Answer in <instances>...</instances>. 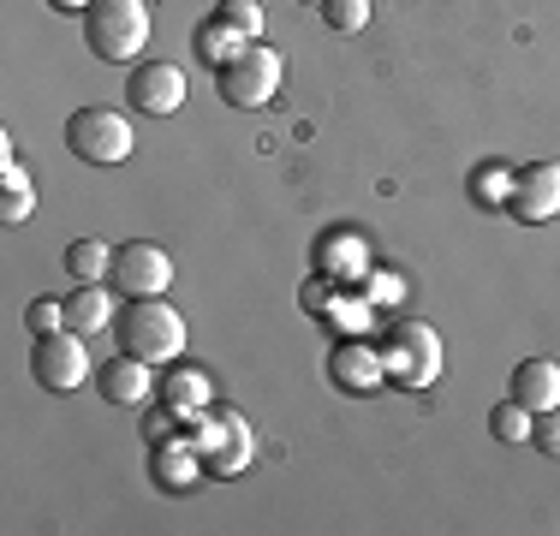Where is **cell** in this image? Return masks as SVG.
<instances>
[{
    "label": "cell",
    "instance_id": "cell-6",
    "mask_svg": "<svg viewBox=\"0 0 560 536\" xmlns=\"http://www.w3.org/2000/svg\"><path fill=\"white\" fill-rule=\"evenodd\" d=\"M31 375L48 387V394H72V387H84L90 375V346L78 340L72 328H60V334H36V346H31Z\"/></svg>",
    "mask_w": 560,
    "mask_h": 536
},
{
    "label": "cell",
    "instance_id": "cell-21",
    "mask_svg": "<svg viewBox=\"0 0 560 536\" xmlns=\"http://www.w3.org/2000/svg\"><path fill=\"white\" fill-rule=\"evenodd\" d=\"M323 19H328V31L358 36L370 24V0H323Z\"/></svg>",
    "mask_w": 560,
    "mask_h": 536
},
{
    "label": "cell",
    "instance_id": "cell-20",
    "mask_svg": "<svg viewBox=\"0 0 560 536\" xmlns=\"http://www.w3.org/2000/svg\"><path fill=\"white\" fill-rule=\"evenodd\" d=\"M162 394H167L173 411H191V406H203V399H209V375L203 370H173Z\"/></svg>",
    "mask_w": 560,
    "mask_h": 536
},
{
    "label": "cell",
    "instance_id": "cell-11",
    "mask_svg": "<svg viewBox=\"0 0 560 536\" xmlns=\"http://www.w3.org/2000/svg\"><path fill=\"white\" fill-rule=\"evenodd\" d=\"M155 364H143V358H131V352H119L108 358V364L96 370V394L108 399V406H143V399L155 394Z\"/></svg>",
    "mask_w": 560,
    "mask_h": 536
},
{
    "label": "cell",
    "instance_id": "cell-24",
    "mask_svg": "<svg viewBox=\"0 0 560 536\" xmlns=\"http://www.w3.org/2000/svg\"><path fill=\"white\" fill-rule=\"evenodd\" d=\"M316 263H328V268H358V238H352V233L328 238V250H316Z\"/></svg>",
    "mask_w": 560,
    "mask_h": 536
},
{
    "label": "cell",
    "instance_id": "cell-16",
    "mask_svg": "<svg viewBox=\"0 0 560 536\" xmlns=\"http://www.w3.org/2000/svg\"><path fill=\"white\" fill-rule=\"evenodd\" d=\"M108 268H114V250L102 238H72V250H66V275L72 280H108Z\"/></svg>",
    "mask_w": 560,
    "mask_h": 536
},
{
    "label": "cell",
    "instance_id": "cell-27",
    "mask_svg": "<svg viewBox=\"0 0 560 536\" xmlns=\"http://www.w3.org/2000/svg\"><path fill=\"white\" fill-rule=\"evenodd\" d=\"M299 7H316V12H323V0H299Z\"/></svg>",
    "mask_w": 560,
    "mask_h": 536
},
{
    "label": "cell",
    "instance_id": "cell-5",
    "mask_svg": "<svg viewBox=\"0 0 560 536\" xmlns=\"http://www.w3.org/2000/svg\"><path fill=\"white\" fill-rule=\"evenodd\" d=\"M131 126L126 114H114V107H78L72 119H66V150L78 161H96V167H114V161L131 155Z\"/></svg>",
    "mask_w": 560,
    "mask_h": 536
},
{
    "label": "cell",
    "instance_id": "cell-7",
    "mask_svg": "<svg viewBox=\"0 0 560 536\" xmlns=\"http://www.w3.org/2000/svg\"><path fill=\"white\" fill-rule=\"evenodd\" d=\"M108 287H119L126 299H162V292L173 287V257H167L162 245H143V238H131V245L114 250Z\"/></svg>",
    "mask_w": 560,
    "mask_h": 536
},
{
    "label": "cell",
    "instance_id": "cell-17",
    "mask_svg": "<svg viewBox=\"0 0 560 536\" xmlns=\"http://www.w3.org/2000/svg\"><path fill=\"white\" fill-rule=\"evenodd\" d=\"M191 48H197V54H203V60H209V66H226V60H233V54H238V48H245V36H233V31H226V24L215 19V12H209V19H203V24H197V36H191Z\"/></svg>",
    "mask_w": 560,
    "mask_h": 536
},
{
    "label": "cell",
    "instance_id": "cell-2",
    "mask_svg": "<svg viewBox=\"0 0 560 536\" xmlns=\"http://www.w3.org/2000/svg\"><path fill=\"white\" fill-rule=\"evenodd\" d=\"M84 43L96 60L131 66L150 48V0H96L84 12Z\"/></svg>",
    "mask_w": 560,
    "mask_h": 536
},
{
    "label": "cell",
    "instance_id": "cell-18",
    "mask_svg": "<svg viewBox=\"0 0 560 536\" xmlns=\"http://www.w3.org/2000/svg\"><path fill=\"white\" fill-rule=\"evenodd\" d=\"M530 423H537V411H525L513 394H506L501 406L489 411V435H495V441H506V447H513V441H530Z\"/></svg>",
    "mask_w": 560,
    "mask_h": 536
},
{
    "label": "cell",
    "instance_id": "cell-13",
    "mask_svg": "<svg viewBox=\"0 0 560 536\" xmlns=\"http://www.w3.org/2000/svg\"><path fill=\"white\" fill-rule=\"evenodd\" d=\"M66 328L72 334H102L114 328V299H108V280H78V292L66 299Z\"/></svg>",
    "mask_w": 560,
    "mask_h": 536
},
{
    "label": "cell",
    "instance_id": "cell-23",
    "mask_svg": "<svg viewBox=\"0 0 560 536\" xmlns=\"http://www.w3.org/2000/svg\"><path fill=\"white\" fill-rule=\"evenodd\" d=\"M530 441H537L549 459H560V406H555V411H537V423H530Z\"/></svg>",
    "mask_w": 560,
    "mask_h": 536
},
{
    "label": "cell",
    "instance_id": "cell-1",
    "mask_svg": "<svg viewBox=\"0 0 560 536\" xmlns=\"http://www.w3.org/2000/svg\"><path fill=\"white\" fill-rule=\"evenodd\" d=\"M114 328H119V352L143 358V364H173L185 352V316L167 299H126Z\"/></svg>",
    "mask_w": 560,
    "mask_h": 536
},
{
    "label": "cell",
    "instance_id": "cell-8",
    "mask_svg": "<svg viewBox=\"0 0 560 536\" xmlns=\"http://www.w3.org/2000/svg\"><path fill=\"white\" fill-rule=\"evenodd\" d=\"M506 209L525 226L555 221L560 214V161H530V167H518L513 185H506Z\"/></svg>",
    "mask_w": 560,
    "mask_h": 536
},
{
    "label": "cell",
    "instance_id": "cell-4",
    "mask_svg": "<svg viewBox=\"0 0 560 536\" xmlns=\"http://www.w3.org/2000/svg\"><path fill=\"white\" fill-rule=\"evenodd\" d=\"M382 364H388V382H399V387H435V375H442V340H435L430 322H399L382 340Z\"/></svg>",
    "mask_w": 560,
    "mask_h": 536
},
{
    "label": "cell",
    "instance_id": "cell-3",
    "mask_svg": "<svg viewBox=\"0 0 560 536\" xmlns=\"http://www.w3.org/2000/svg\"><path fill=\"white\" fill-rule=\"evenodd\" d=\"M280 78H287V60H280V48L262 43H245L226 66H215V90L233 107H269L280 96Z\"/></svg>",
    "mask_w": 560,
    "mask_h": 536
},
{
    "label": "cell",
    "instance_id": "cell-25",
    "mask_svg": "<svg viewBox=\"0 0 560 536\" xmlns=\"http://www.w3.org/2000/svg\"><path fill=\"white\" fill-rule=\"evenodd\" d=\"M328 304H335L328 280H311V287H304V311H328Z\"/></svg>",
    "mask_w": 560,
    "mask_h": 536
},
{
    "label": "cell",
    "instance_id": "cell-22",
    "mask_svg": "<svg viewBox=\"0 0 560 536\" xmlns=\"http://www.w3.org/2000/svg\"><path fill=\"white\" fill-rule=\"evenodd\" d=\"M24 328H31V334H60V328H66V304H55V299H31V311H24Z\"/></svg>",
    "mask_w": 560,
    "mask_h": 536
},
{
    "label": "cell",
    "instance_id": "cell-12",
    "mask_svg": "<svg viewBox=\"0 0 560 536\" xmlns=\"http://www.w3.org/2000/svg\"><path fill=\"white\" fill-rule=\"evenodd\" d=\"M506 394H513L525 411H555L560 406V364L555 358H525V364H513Z\"/></svg>",
    "mask_w": 560,
    "mask_h": 536
},
{
    "label": "cell",
    "instance_id": "cell-9",
    "mask_svg": "<svg viewBox=\"0 0 560 536\" xmlns=\"http://www.w3.org/2000/svg\"><path fill=\"white\" fill-rule=\"evenodd\" d=\"M185 72L173 60H138L131 66V78H126V102L138 107V114H155V119H167V114H179V102H185Z\"/></svg>",
    "mask_w": 560,
    "mask_h": 536
},
{
    "label": "cell",
    "instance_id": "cell-26",
    "mask_svg": "<svg viewBox=\"0 0 560 536\" xmlns=\"http://www.w3.org/2000/svg\"><path fill=\"white\" fill-rule=\"evenodd\" d=\"M48 7H55V12H72V19H84V12L96 7V0H48Z\"/></svg>",
    "mask_w": 560,
    "mask_h": 536
},
{
    "label": "cell",
    "instance_id": "cell-10",
    "mask_svg": "<svg viewBox=\"0 0 560 536\" xmlns=\"http://www.w3.org/2000/svg\"><path fill=\"white\" fill-rule=\"evenodd\" d=\"M328 375H335V387H346V394H370V387H382V382H388L382 346H370V340H340L335 352H328Z\"/></svg>",
    "mask_w": 560,
    "mask_h": 536
},
{
    "label": "cell",
    "instance_id": "cell-14",
    "mask_svg": "<svg viewBox=\"0 0 560 536\" xmlns=\"http://www.w3.org/2000/svg\"><path fill=\"white\" fill-rule=\"evenodd\" d=\"M36 209V179L19 161H0V226H19Z\"/></svg>",
    "mask_w": 560,
    "mask_h": 536
},
{
    "label": "cell",
    "instance_id": "cell-15",
    "mask_svg": "<svg viewBox=\"0 0 560 536\" xmlns=\"http://www.w3.org/2000/svg\"><path fill=\"white\" fill-rule=\"evenodd\" d=\"M155 482L173 494V489H191L197 482V453L191 447H167V441H155Z\"/></svg>",
    "mask_w": 560,
    "mask_h": 536
},
{
    "label": "cell",
    "instance_id": "cell-19",
    "mask_svg": "<svg viewBox=\"0 0 560 536\" xmlns=\"http://www.w3.org/2000/svg\"><path fill=\"white\" fill-rule=\"evenodd\" d=\"M215 19L233 36H245V43H262V7H257V0H221Z\"/></svg>",
    "mask_w": 560,
    "mask_h": 536
}]
</instances>
